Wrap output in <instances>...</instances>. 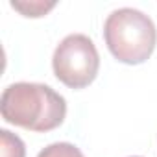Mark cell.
Instances as JSON below:
<instances>
[{
	"label": "cell",
	"instance_id": "obj_1",
	"mask_svg": "<svg viewBox=\"0 0 157 157\" xmlns=\"http://www.w3.org/2000/svg\"><path fill=\"white\" fill-rule=\"evenodd\" d=\"M0 113L8 124L35 133H46L63 124L67 102L50 85L19 82L4 89Z\"/></svg>",
	"mask_w": 157,
	"mask_h": 157
},
{
	"label": "cell",
	"instance_id": "obj_2",
	"mask_svg": "<svg viewBox=\"0 0 157 157\" xmlns=\"http://www.w3.org/2000/svg\"><path fill=\"white\" fill-rule=\"evenodd\" d=\"M104 39L115 59L126 65H140L155 50L157 28L146 13L135 8H120L107 15Z\"/></svg>",
	"mask_w": 157,
	"mask_h": 157
},
{
	"label": "cell",
	"instance_id": "obj_3",
	"mask_svg": "<svg viewBox=\"0 0 157 157\" xmlns=\"http://www.w3.org/2000/svg\"><path fill=\"white\" fill-rule=\"evenodd\" d=\"M52 68L56 78L70 89H85L98 76L100 56L93 39L85 33L67 35L54 50Z\"/></svg>",
	"mask_w": 157,
	"mask_h": 157
},
{
	"label": "cell",
	"instance_id": "obj_4",
	"mask_svg": "<svg viewBox=\"0 0 157 157\" xmlns=\"http://www.w3.org/2000/svg\"><path fill=\"white\" fill-rule=\"evenodd\" d=\"M0 157H26L22 139L8 129H0Z\"/></svg>",
	"mask_w": 157,
	"mask_h": 157
},
{
	"label": "cell",
	"instance_id": "obj_5",
	"mask_svg": "<svg viewBox=\"0 0 157 157\" xmlns=\"http://www.w3.org/2000/svg\"><path fill=\"white\" fill-rule=\"evenodd\" d=\"M54 6H56V2H43V0H33V2H28V0H13L11 2L13 10H17L24 17H32V19L46 15Z\"/></svg>",
	"mask_w": 157,
	"mask_h": 157
},
{
	"label": "cell",
	"instance_id": "obj_6",
	"mask_svg": "<svg viewBox=\"0 0 157 157\" xmlns=\"http://www.w3.org/2000/svg\"><path fill=\"white\" fill-rule=\"evenodd\" d=\"M37 157H85L82 150L70 142H54L43 148Z\"/></svg>",
	"mask_w": 157,
	"mask_h": 157
},
{
	"label": "cell",
	"instance_id": "obj_7",
	"mask_svg": "<svg viewBox=\"0 0 157 157\" xmlns=\"http://www.w3.org/2000/svg\"><path fill=\"white\" fill-rule=\"evenodd\" d=\"M133 157H140V155H133Z\"/></svg>",
	"mask_w": 157,
	"mask_h": 157
}]
</instances>
